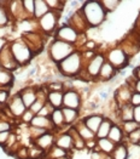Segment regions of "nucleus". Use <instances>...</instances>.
Returning <instances> with one entry per match:
<instances>
[{
  "mask_svg": "<svg viewBox=\"0 0 140 159\" xmlns=\"http://www.w3.org/2000/svg\"><path fill=\"white\" fill-rule=\"evenodd\" d=\"M80 10L86 20L89 29L100 27L103 23H105L108 17V13L104 10L100 1L98 0H88L82 2V5L80 6Z\"/></svg>",
  "mask_w": 140,
  "mask_h": 159,
  "instance_id": "obj_1",
  "label": "nucleus"
},
{
  "mask_svg": "<svg viewBox=\"0 0 140 159\" xmlns=\"http://www.w3.org/2000/svg\"><path fill=\"white\" fill-rule=\"evenodd\" d=\"M56 68H57L58 73L62 74L65 79L77 78L80 75V73L82 72V69L85 68L80 50H75L70 56H68L62 62L56 65Z\"/></svg>",
  "mask_w": 140,
  "mask_h": 159,
  "instance_id": "obj_2",
  "label": "nucleus"
},
{
  "mask_svg": "<svg viewBox=\"0 0 140 159\" xmlns=\"http://www.w3.org/2000/svg\"><path fill=\"white\" fill-rule=\"evenodd\" d=\"M75 50H76V48L71 44L53 39L47 48V57H49L50 62H52L53 65H58L64 58L70 56Z\"/></svg>",
  "mask_w": 140,
  "mask_h": 159,
  "instance_id": "obj_3",
  "label": "nucleus"
},
{
  "mask_svg": "<svg viewBox=\"0 0 140 159\" xmlns=\"http://www.w3.org/2000/svg\"><path fill=\"white\" fill-rule=\"evenodd\" d=\"M9 46H10V50L12 52L16 62L18 63L19 67L28 66L35 57V55L29 49V46L24 43V40L22 38L9 41Z\"/></svg>",
  "mask_w": 140,
  "mask_h": 159,
  "instance_id": "obj_4",
  "label": "nucleus"
},
{
  "mask_svg": "<svg viewBox=\"0 0 140 159\" xmlns=\"http://www.w3.org/2000/svg\"><path fill=\"white\" fill-rule=\"evenodd\" d=\"M61 15L59 12H54V11H49L45 16H42L41 18L36 20V25H38V30L40 33H42L44 35H46L47 38L54 34L56 29L59 27V20H61Z\"/></svg>",
  "mask_w": 140,
  "mask_h": 159,
  "instance_id": "obj_5",
  "label": "nucleus"
},
{
  "mask_svg": "<svg viewBox=\"0 0 140 159\" xmlns=\"http://www.w3.org/2000/svg\"><path fill=\"white\" fill-rule=\"evenodd\" d=\"M105 55V60L111 63L117 70H122L129 65V57L125 53V51L117 45L114 48H110L108 51L104 52Z\"/></svg>",
  "mask_w": 140,
  "mask_h": 159,
  "instance_id": "obj_6",
  "label": "nucleus"
},
{
  "mask_svg": "<svg viewBox=\"0 0 140 159\" xmlns=\"http://www.w3.org/2000/svg\"><path fill=\"white\" fill-rule=\"evenodd\" d=\"M21 38L24 40V43L29 46V49L33 51L34 55H39L44 50L47 39V37L40 33L39 30H28L22 34Z\"/></svg>",
  "mask_w": 140,
  "mask_h": 159,
  "instance_id": "obj_7",
  "label": "nucleus"
},
{
  "mask_svg": "<svg viewBox=\"0 0 140 159\" xmlns=\"http://www.w3.org/2000/svg\"><path fill=\"white\" fill-rule=\"evenodd\" d=\"M105 62V55L104 52H97L85 66V72L87 73L91 81L98 83V77H99V72L102 69V66Z\"/></svg>",
  "mask_w": 140,
  "mask_h": 159,
  "instance_id": "obj_8",
  "label": "nucleus"
},
{
  "mask_svg": "<svg viewBox=\"0 0 140 159\" xmlns=\"http://www.w3.org/2000/svg\"><path fill=\"white\" fill-rule=\"evenodd\" d=\"M78 33L69 25H59V27L56 29L54 34H53V39L61 40L64 43H68V44H71L76 48V43L78 39Z\"/></svg>",
  "mask_w": 140,
  "mask_h": 159,
  "instance_id": "obj_9",
  "label": "nucleus"
},
{
  "mask_svg": "<svg viewBox=\"0 0 140 159\" xmlns=\"http://www.w3.org/2000/svg\"><path fill=\"white\" fill-rule=\"evenodd\" d=\"M6 108L10 112V114L12 116L13 119L18 120L23 116V113L28 109L26 105L23 103V101H22V98H21V96H19L18 93H11V97H10L7 105H6Z\"/></svg>",
  "mask_w": 140,
  "mask_h": 159,
  "instance_id": "obj_10",
  "label": "nucleus"
},
{
  "mask_svg": "<svg viewBox=\"0 0 140 159\" xmlns=\"http://www.w3.org/2000/svg\"><path fill=\"white\" fill-rule=\"evenodd\" d=\"M65 25L71 26L78 34H86L89 29L88 25H87V22H86V20H85V17H83L80 9H77L76 11H74L66 18Z\"/></svg>",
  "mask_w": 140,
  "mask_h": 159,
  "instance_id": "obj_11",
  "label": "nucleus"
},
{
  "mask_svg": "<svg viewBox=\"0 0 140 159\" xmlns=\"http://www.w3.org/2000/svg\"><path fill=\"white\" fill-rule=\"evenodd\" d=\"M63 107L81 111L83 107V97L76 89L65 90L63 95Z\"/></svg>",
  "mask_w": 140,
  "mask_h": 159,
  "instance_id": "obj_12",
  "label": "nucleus"
},
{
  "mask_svg": "<svg viewBox=\"0 0 140 159\" xmlns=\"http://www.w3.org/2000/svg\"><path fill=\"white\" fill-rule=\"evenodd\" d=\"M7 10H9V13H10L13 22H24V21L29 20L24 11L22 0H9Z\"/></svg>",
  "mask_w": 140,
  "mask_h": 159,
  "instance_id": "obj_13",
  "label": "nucleus"
},
{
  "mask_svg": "<svg viewBox=\"0 0 140 159\" xmlns=\"http://www.w3.org/2000/svg\"><path fill=\"white\" fill-rule=\"evenodd\" d=\"M133 91H134L133 88H130L126 83H123L118 88L115 89L114 98L112 100L118 105V107L123 106V105H127V103H129V101H130V97H132Z\"/></svg>",
  "mask_w": 140,
  "mask_h": 159,
  "instance_id": "obj_14",
  "label": "nucleus"
},
{
  "mask_svg": "<svg viewBox=\"0 0 140 159\" xmlns=\"http://www.w3.org/2000/svg\"><path fill=\"white\" fill-rule=\"evenodd\" d=\"M0 67L7 69V70H10V72H15V70H17L18 68H21V67L18 66V63L16 62L12 52H11V50H10L9 44H7V46L0 52Z\"/></svg>",
  "mask_w": 140,
  "mask_h": 159,
  "instance_id": "obj_15",
  "label": "nucleus"
},
{
  "mask_svg": "<svg viewBox=\"0 0 140 159\" xmlns=\"http://www.w3.org/2000/svg\"><path fill=\"white\" fill-rule=\"evenodd\" d=\"M54 142H56V133L53 131H47L32 141V143H34L35 146H38L45 152H49L54 146Z\"/></svg>",
  "mask_w": 140,
  "mask_h": 159,
  "instance_id": "obj_16",
  "label": "nucleus"
},
{
  "mask_svg": "<svg viewBox=\"0 0 140 159\" xmlns=\"http://www.w3.org/2000/svg\"><path fill=\"white\" fill-rule=\"evenodd\" d=\"M54 145L65 149L69 153L71 151H75L74 149V140H73V136L69 133V129L66 131L56 133V142H54Z\"/></svg>",
  "mask_w": 140,
  "mask_h": 159,
  "instance_id": "obj_17",
  "label": "nucleus"
},
{
  "mask_svg": "<svg viewBox=\"0 0 140 159\" xmlns=\"http://www.w3.org/2000/svg\"><path fill=\"white\" fill-rule=\"evenodd\" d=\"M17 93H19V96H21V98H22V101L26 105L27 108H29L38 100V89H36V86L26 85L24 88L19 89Z\"/></svg>",
  "mask_w": 140,
  "mask_h": 159,
  "instance_id": "obj_18",
  "label": "nucleus"
},
{
  "mask_svg": "<svg viewBox=\"0 0 140 159\" xmlns=\"http://www.w3.org/2000/svg\"><path fill=\"white\" fill-rule=\"evenodd\" d=\"M116 75H117V69L111 63H109L105 60L104 65L102 66V69L99 72V77H98L97 81H99V83H108V81H111Z\"/></svg>",
  "mask_w": 140,
  "mask_h": 159,
  "instance_id": "obj_19",
  "label": "nucleus"
},
{
  "mask_svg": "<svg viewBox=\"0 0 140 159\" xmlns=\"http://www.w3.org/2000/svg\"><path fill=\"white\" fill-rule=\"evenodd\" d=\"M82 120H83V123L86 124V126L88 128L89 130H92L93 133L95 134L97 130L99 129V125L104 120V116L102 113H91V114H87L86 117H83Z\"/></svg>",
  "mask_w": 140,
  "mask_h": 159,
  "instance_id": "obj_20",
  "label": "nucleus"
},
{
  "mask_svg": "<svg viewBox=\"0 0 140 159\" xmlns=\"http://www.w3.org/2000/svg\"><path fill=\"white\" fill-rule=\"evenodd\" d=\"M71 128H73V129L80 135V137H82L85 141H91V140H95V139H97V137H95V134L93 133L92 130H89L82 119L77 120Z\"/></svg>",
  "mask_w": 140,
  "mask_h": 159,
  "instance_id": "obj_21",
  "label": "nucleus"
},
{
  "mask_svg": "<svg viewBox=\"0 0 140 159\" xmlns=\"http://www.w3.org/2000/svg\"><path fill=\"white\" fill-rule=\"evenodd\" d=\"M30 126H36V128H41V129H46L47 131H53L56 133L54 130V126L52 124L50 117H42V116H35L32 123H30Z\"/></svg>",
  "mask_w": 140,
  "mask_h": 159,
  "instance_id": "obj_22",
  "label": "nucleus"
},
{
  "mask_svg": "<svg viewBox=\"0 0 140 159\" xmlns=\"http://www.w3.org/2000/svg\"><path fill=\"white\" fill-rule=\"evenodd\" d=\"M62 112H63L64 120H65V125L66 126H73L77 120H80V117H81L80 111L73 109V108L62 107Z\"/></svg>",
  "mask_w": 140,
  "mask_h": 159,
  "instance_id": "obj_23",
  "label": "nucleus"
},
{
  "mask_svg": "<svg viewBox=\"0 0 140 159\" xmlns=\"http://www.w3.org/2000/svg\"><path fill=\"white\" fill-rule=\"evenodd\" d=\"M115 145H118V143H122V142H126V135L123 133L122 128L120 124H114L110 133H109V136H108Z\"/></svg>",
  "mask_w": 140,
  "mask_h": 159,
  "instance_id": "obj_24",
  "label": "nucleus"
},
{
  "mask_svg": "<svg viewBox=\"0 0 140 159\" xmlns=\"http://www.w3.org/2000/svg\"><path fill=\"white\" fill-rule=\"evenodd\" d=\"M13 81H15V75L12 72L0 67V88L10 89L11 86H13Z\"/></svg>",
  "mask_w": 140,
  "mask_h": 159,
  "instance_id": "obj_25",
  "label": "nucleus"
},
{
  "mask_svg": "<svg viewBox=\"0 0 140 159\" xmlns=\"http://www.w3.org/2000/svg\"><path fill=\"white\" fill-rule=\"evenodd\" d=\"M64 91H49L47 93V103L51 105L54 109L63 107Z\"/></svg>",
  "mask_w": 140,
  "mask_h": 159,
  "instance_id": "obj_26",
  "label": "nucleus"
},
{
  "mask_svg": "<svg viewBox=\"0 0 140 159\" xmlns=\"http://www.w3.org/2000/svg\"><path fill=\"white\" fill-rule=\"evenodd\" d=\"M127 142H122L116 145L112 151V153L110 154L112 159H128L129 158V149H128Z\"/></svg>",
  "mask_w": 140,
  "mask_h": 159,
  "instance_id": "obj_27",
  "label": "nucleus"
},
{
  "mask_svg": "<svg viewBox=\"0 0 140 159\" xmlns=\"http://www.w3.org/2000/svg\"><path fill=\"white\" fill-rule=\"evenodd\" d=\"M115 146H116V145H115L109 137L97 139V147H95V148H97L98 151H100L102 153H104V154H111L112 151H114Z\"/></svg>",
  "mask_w": 140,
  "mask_h": 159,
  "instance_id": "obj_28",
  "label": "nucleus"
},
{
  "mask_svg": "<svg viewBox=\"0 0 140 159\" xmlns=\"http://www.w3.org/2000/svg\"><path fill=\"white\" fill-rule=\"evenodd\" d=\"M7 2L9 1H0V27L11 26L13 22L7 10Z\"/></svg>",
  "mask_w": 140,
  "mask_h": 159,
  "instance_id": "obj_29",
  "label": "nucleus"
},
{
  "mask_svg": "<svg viewBox=\"0 0 140 159\" xmlns=\"http://www.w3.org/2000/svg\"><path fill=\"white\" fill-rule=\"evenodd\" d=\"M112 125H114L112 120L110 119V118H108V117H104V120L102 121V124L99 125V129H98L97 133H95V137H97V139L108 137L110 130H111V128H112Z\"/></svg>",
  "mask_w": 140,
  "mask_h": 159,
  "instance_id": "obj_30",
  "label": "nucleus"
},
{
  "mask_svg": "<svg viewBox=\"0 0 140 159\" xmlns=\"http://www.w3.org/2000/svg\"><path fill=\"white\" fill-rule=\"evenodd\" d=\"M117 116L121 123L128 121V120H133V106L130 103L123 105V106L118 107L117 111Z\"/></svg>",
  "mask_w": 140,
  "mask_h": 159,
  "instance_id": "obj_31",
  "label": "nucleus"
},
{
  "mask_svg": "<svg viewBox=\"0 0 140 159\" xmlns=\"http://www.w3.org/2000/svg\"><path fill=\"white\" fill-rule=\"evenodd\" d=\"M35 1V10H34V20H39L50 11L46 0H34Z\"/></svg>",
  "mask_w": 140,
  "mask_h": 159,
  "instance_id": "obj_32",
  "label": "nucleus"
},
{
  "mask_svg": "<svg viewBox=\"0 0 140 159\" xmlns=\"http://www.w3.org/2000/svg\"><path fill=\"white\" fill-rule=\"evenodd\" d=\"M64 157H69V152H66L65 149L56 146V145L52 147L49 152H46V156H45V158L47 159H61Z\"/></svg>",
  "mask_w": 140,
  "mask_h": 159,
  "instance_id": "obj_33",
  "label": "nucleus"
},
{
  "mask_svg": "<svg viewBox=\"0 0 140 159\" xmlns=\"http://www.w3.org/2000/svg\"><path fill=\"white\" fill-rule=\"evenodd\" d=\"M69 133L73 136V140H74V149H76V151H82V149L86 148V141H85L82 137H80V135H78L71 126L69 128Z\"/></svg>",
  "mask_w": 140,
  "mask_h": 159,
  "instance_id": "obj_34",
  "label": "nucleus"
},
{
  "mask_svg": "<svg viewBox=\"0 0 140 159\" xmlns=\"http://www.w3.org/2000/svg\"><path fill=\"white\" fill-rule=\"evenodd\" d=\"M46 4L50 9V11H54V12L62 13V11L64 10L66 1H61V0H46Z\"/></svg>",
  "mask_w": 140,
  "mask_h": 159,
  "instance_id": "obj_35",
  "label": "nucleus"
},
{
  "mask_svg": "<svg viewBox=\"0 0 140 159\" xmlns=\"http://www.w3.org/2000/svg\"><path fill=\"white\" fill-rule=\"evenodd\" d=\"M100 4L104 7V10L106 11V13H112L120 6L121 1L120 0H100Z\"/></svg>",
  "mask_w": 140,
  "mask_h": 159,
  "instance_id": "obj_36",
  "label": "nucleus"
},
{
  "mask_svg": "<svg viewBox=\"0 0 140 159\" xmlns=\"http://www.w3.org/2000/svg\"><path fill=\"white\" fill-rule=\"evenodd\" d=\"M28 153H29V159H44L46 156V152L35 146L34 143H32V147L28 148Z\"/></svg>",
  "mask_w": 140,
  "mask_h": 159,
  "instance_id": "obj_37",
  "label": "nucleus"
},
{
  "mask_svg": "<svg viewBox=\"0 0 140 159\" xmlns=\"http://www.w3.org/2000/svg\"><path fill=\"white\" fill-rule=\"evenodd\" d=\"M126 142L132 146H140V126L137 130L128 134L126 136Z\"/></svg>",
  "mask_w": 140,
  "mask_h": 159,
  "instance_id": "obj_38",
  "label": "nucleus"
},
{
  "mask_svg": "<svg viewBox=\"0 0 140 159\" xmlns=\"http://www.w3.org/2000/svg\"><path fill=\"white\" fill-rule=\"evenodd\" d=\"M13 128H15V124H13V120L9 119L4 116L0 114V133H4V131H13Z\"/></svg>",
  "mask_w": 140,
  "mask_h": 159,
  "instance_id": "obj_39",
  "label": "nucleus"
},
{
  "mask_svg": "<svg viewBox=\"0 0 140 159\" xmlns=\"http://www.w3.org/2000/svg\"><path fill=\"white\" fill-rule=\"evenodd\" d=\"M24 11L29 20H34V10H35V1L34 0H22Z\"/></svg>",
  "mask_w": 140,
  "mask_h": 159,
  "instance_id": "obj_40",
  "label": "nucleus"
},
{
  "mask_svg": "<svg viewBox=\"0 0 140 159\" xmlns=\"http://www.w3.org/2000/svg\"><path fill=\"white\" fill-rule=\"evenodd\" d=\"M120 125H121V128H122V130H123V133H125L126 136H127L128 134L132 133V131L137 130V129L140 126V124H138V123H137V121H134V120L123 121V123H121Z\"/></svg>",
  "mask_w": 140,
  "mask_h": 159,
  "instance_id": "obj_41",
  "label": "nucleus"
},
{
  "mask_svg": "<svg viewBox=\"0 0 140 159\" xmlns=\"http://www.w3.org/2000/svg\"><path fill=\"white\" fill-rule=\"evenodd\" d=\"M45 88L47 91H64L63 88V80H52L47 81L45 84Z\"/></svg>",
  "mask_w": 140,
  "mask_h": 159,
  "instance_id": "obj_42",
  "label": "nucleus"
},
{
  "mask_svg": "<svg viewBox=\"0 0 140 159\" xmlns=\"http://www.w3.org/2000/svg\"><path fill=\"white\" fill-rule=\"evenodd\" d=\"M45 133H47L46 129H41V128H36V126H30L29 125V134H30V140H35L39 136L44 135Z\"/></svg>",
  "mask_w": 140,
  "mask_h": 159,
  "instance_id": "obj_43",
  "label": "nucleus"
},
{
  "mask_svg": "<svg viewBox=\"0 0 140 159\" xmlns=\"http://www.w3.org/2000/svg\"><path fill=\"white\" fill-rule=\"evenodd\" d=\"M11 91L10 89H4V88H0V103L2 106H6L10 97H11Z\"/></svg>",
  "mask_w": 140,
  "mask_h": 159,
  "instance_id": "obj_44",
  "label": "nucleus"
},
{
  "mask_svg": "<svg viewBox=\"0 0 140 159\" xmlns=\"http://www.w3.org/2000/svg\"><path fill=\"white\" fill-rule=\"evenodd\" d=\"M13 157H15L16 159H29L28 148H27V147H23V146H19L17 149H16Z\"/></svg>",
  "mask_w": 140,
  "mask_h": 159,
  "instance_id": "obj_45",
  "label": "nucleus"
},
{
  "mask_svg": "<svg viewBox=\"0 0 140 159\" xmlns=\"http://www.w3.org/2000/svg\"><path fill=\"white\" fill-rule=\"evenodd\" d=\"M45 105H46V101H42V100H39L38 98V100H36L32 106L29 107L28 109H30V111L36 116V114H39V112L41 111V108L45 106Z\"/></svg>",
  "mask_w": 140,
  "mask_h": 159,
  "instance_id": "obj_46",
  "label": "nucleus"
},
{
  "mask_svg": "<svg viewBox=\"0 0 140 159\" xmlns=\"http://www.w3.org/2000/svg\"><path fill=\"white\" fill-rule=\"evenodd\" d=\"M34 117H35V114H34L30 109H27L26 112L23 113V116L19 118V120H21L23 124H28V125H30V123H32V120H33Z\"/></svg>",
  "mask_w": 140,
  "mask_h": 159,
  "instance_id": "obj_47",
  "label": "nucleus"
},
{
  "mask_svg": "<svg viewBox=\"0 0 140 159\" xmlns=\"http://www.w3.org/2000/svg\"><path fill=\"white\" fill-rule=\"evenodd\" d=\"M53 107L51 106V105H49L47 102H46V105L41 108V111L39 112L38 116H42V117H50L51 116V113L53 112Z\"/></svg>",
  "mask_w": 140,
  "mask_h": 159,
  "instance_id": "obj_48",
  "label": "nucleus"
},
{
  "mask_svg": "<svg viewBox=\"0 0 140 159\" xmlns=\"http://www.w3.org/2000/svg\"><path fill=\"white\" fill-rule=\"evenodd\" d=\"M12 131H4V133H0V147H4L7 145V141L11 136Z\"/></svg>",
  "mask_w": 140,
  "mask_h": 159,
  "instance_id": "obj_49",
  "label": "nucleus"
},
{
  "mask_svg": "<svg viewBox=\"0 0 140 159\" xmlns=\"http://www.w3.org/2000/svg\"><path fill=\"white\" fill-rule=\"evenodd\" d=\"M132 34H134V35L137 37V39L140 40V12H139V15H138V17H137V20H135L134 29H133Z\"/></svg>",
  "mask_w": 140,
  "mask_h": 159,
  "instance_id": "obj_50",
  "label": "nucleus"
},
{
  "mask_svg": "<svg viewBox=\"0 0 140 159\" xmlns=\"http://www.w3.org/2000/svg\"><path fill=\"white\" fill-rule=\"evenodd\" d=\"M129 103H130V105H132L133 107L140 106V93H135V91H133V93H132V97H130V101H129Z\"/></svg>",
  "mask_w": 140,
  "mask_h": 159,
  "instance_id": "obj_51",
  "label": "nucleus"
},
{
  "mask_svg": "<svg viewBox=\"0 0 140 159\" xmlns=\"http://www.w3.org/2000/svg\"><path fill=\"white\" fill-rule=\"evenodd\" d=\"M11 30H12L11 26L0 27V38L7 40V37H9V34H10V32H11Z\"/></svg>",
  "mask_w": 140,
  "mask_h": 159,
  "instance_id": "obj_52",
  "label": "nucleus"
},
{
  "mask_svg": "<svg viewBox=\"0 0 140 159\" xmlns=\"http://www.w3.org/2000/svg\"><path fill=\"white\" fill-rule=\"evenodd\" d=\"M103 156H104V153H102L100 151H98L97 148H94V149H92V151H91L89 158L91 159H102Z\"/></svg>",
  "mask_w": 140,
  "mask_h": 159,
  "instance_id": "obj_53",
  "label": "nucleus"
},
{
  "mask_svg": "<svg viewBox=\"0 0 140 159\" xmlns=\"http://www.w3.org/2000/svg\"><path fill=\"white\" fill-rule=\"evenodd\" d=\"M133 120L140 124V106L133 107Z\"/></svg>",
  "mask_w": 140,
  "mask_h": 159,
  "instance_id": "obj_54",
  "label": "nucleus"
},
{
  "mask_svg": "<svg viewBox=\"0 0 140 159\" xmlns=\"http://www.w3.org/2000/svg\"><path fill=\"white\" fill-rule=\"evenodd\" d=\"M132 75L135 78V79H140V65L138 67H135L132 72Z\"/></svg>",
  "mask_w": 140,
  "mask_h": 159,
  "instance_id": "obj_55",
  "label": "nucleus"
},
{
  "mask_svg": "<svg viewBox=\"0 0 140 159\" xmlns=\"http://www.w3.org/2000/svg\"><path fill=\"white\" fill-rule=\"evenodd\" d=\"M7 44H9V40L6 39H2V38H0V52L7 46Z\"/></svg>",
  "mask_w": 140,
  "mask_h": 159,
  "instance_id": "obj_56",
  "label": "nucleus"
},
{
  "mask_svg": "<svg viewBox=\"0 0 140 159\" xmlns=\"http://www.w3.org/2000/svg\"><path fill=\"white\" fill-rule=\"evenodd\" d=\"M134 91L140 93V79L135 80V84H134Z\"/></svg>",
  "mask_w": 140,
  "mask_h": 159,
  "instance_id": "obj_57",
  "label": "nucleus"
},
{
  "mask_svg": "<svg viewBox=\"0 0 140 159\" xmlns=\"http://www.w3.org/2000/svg\"><path fill=\"white\" fill-rule=\"evenodd\" d=\"M2 107H4V106H2V105H1V103H0V111H1V109H2Z\"/></svg>",
  "mask_w": 140,
  "mask_h": 159,
  "instance_id": "obj_58",
  "label": "nucleus"
},
{
  "mask_svg": "<svg viewBox=\"0 0 140 159\" xmlns=\"http://www.w3.org/2000/svg\"><path fill=\"white\" fill-rule=\"evenodd\" d=\"M44 159H47V158H44Z\"/></svg>",
  "mask_w": 140,
  "mask_h": 159,
  "instance_id": "obj_59",
  "label": "nucleus"
}]
</instances>
